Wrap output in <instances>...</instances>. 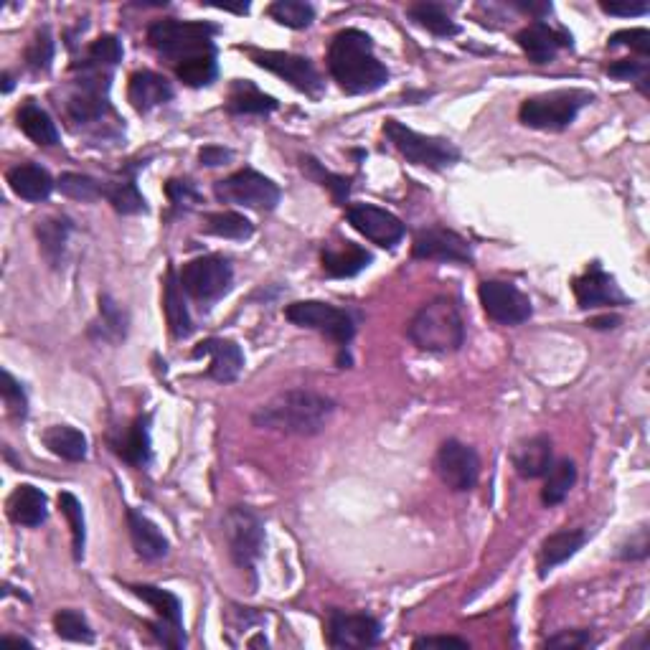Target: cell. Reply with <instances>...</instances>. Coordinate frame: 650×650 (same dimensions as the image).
I'll use <instances>...</instances> for the list:
<instances>
[{
  "instance_id": "obj_52",
  "label": "cell",
  "mask_w": 650,
  "mask_h": 650,
  "mask_svg": "<svg viewBox=\"0 0 650 650\" xmlns=\"http://www.w3.org/2000/svg\"><path fill=\"white\" fill-rule=\"evenodd\" d=\"M607 74L615 79H640V82H648L645 79V74H648V67H645L643 61H635V59H620L615 61V64H610L607 67Z\"/></svg>"
},
{
  "instance_id": "obj_32",
  "label": "cell",
  "mask_w": 650,
  "mask_h": 650,
  "mask_svg": "<svg viewBox=\"0 0 650 650\" xmlns=\"http://www.w3.org/2000/svg\"><path fill=\"white\" fill-rule=\"evenodd\" d=\"M44 445L54 452L56 458H64L69 463H79V460L87 458V437L79 430H74V427H49L44 432Z\"/></svg>"
},
{
  "instance_id": "obj_10",
  "label": "cell",
  "mask_w": 650,
  "mask_h": 650,
  "mask_svg": "<svg viewBox=\"0 0 650 650\" xmlns=\"http://www.w3.org/2000/svg\"><path fill=\"white\" fill-rule=\"evenodd\" d=\"M285 318L290 323L300 325V328H310V331H320L328 338H333L336 343L346 346L351 343L353 333V320L346 310L336 308V305L320 303V300H303V303L287 305Z\"/></svg>"
},
{
  "instance_id": "obj_25",
  "label": "cell",
  "mask_w": 650,
  "mask_h": 650,
  "mask_svg": "<svg viewBox=\"0 0 650 650\" xmlns=\"http://www.w3.org/2000/svg\"><path fill=\"white\" fill-rule=\"evenodd\" d=\"M513 468L521 478H541L551 468V440L534 435L513 450Z\"/></svg>"
},
{
  "instance_id": "obj_7",
  "label": "cell",
  "mask_w": 650,
  "mask_h": 650,
  "mask_svg": "<svg viewBox=\"0 0 650 650\" xmlns=\"http://www.w3.org/2000/svg\"><path fill=\"white\" fill-rule=\"evenodd\" d=\"M224 536L234 564L252 572L265 549V524L249 506H232L224 513Z\"/></svg>"
},
{
  "instance_id": "obj_23",
  "label": "cell",
  "mask_w": 650,
  "mask_h": 650,
  "mask_svg": "<svg viewBox=\"0 0 650 650\" xmlns=\"http://www.w3.org/2000/svg\"><path fill=\"white\" fill-rule=\"evenodd\" d=\"M8 516H11L13 524L36 529L49 516V503L36 485H18L8 498Z\"/></svg>"
},
{
  "instance_id": "obj_28",
  "label": "cell",
  "mask_w": 650,
  "mask_h": 650,
  "mask_svg": "<svg viewBox=\"0 0 650 650\" xmlns=\"http://www.w3.org/2000/svg\"><path fill=\"white\" fill-rule=\"evenodd\" d=\"M226 110L234 112V115H267V112L277 110V100L270 94L259 92L249 79H237L232 84V92H229Z\"/></svg>"
},
{
  "instance_id": "obj_27",
  "label": "cell",
  "mask_w": 650,
  "mask_h": 650,
  "mask_svg": "<svg viewBox=\"0 0 650 650\" xmlns=\"http://www.w3.org/2000/svg\"><path fill=\"white\" fill-rule=\"evenodd\" d=\"M584 541H587V536H584V531H579V529L577 531H559V534L549 536V539L544 541V546H541V554H539L541 577H546L551 569L559 567V564H564L567 559H572L574 554L582 549Z\"/></svg>"
},
{
  "instance_id": "obj_14",
  "label": "cell",
  "mask_w": 650,
  "mask_h": 650,
  "mask_svg": "<svg viewBox=\"0 0 650 650\" xmlns=\"http://www.w3.org/2000/svg\"><path fill=\"white\" fill-rule=\"evenodd\" d=\"M381 623L371 615L361 612L333 610L328 617V645L336 650L371 648L379 643Z\"/></svg>"
},
{
  "instance_id": "obj_43",
  "label": "cell",
  "mask_w": 650,
  "mask_h": 650,
  "mask_svg": "<svg viewBox=\"0 0 650 650\" xmlns=\"http://www.w3.org/2000/svg\"><path fill=\"white\" fill-rule=\"evenodd\" d=\"M97 328H100L105 341H120L127 333L125 310H122L110 295H102L100 298V323H97Z\"/></svg>"
},
{
  "instance_id": "obj_31",
  "label": "cell",
  "mask_w": 650,
  "mask_h": 650,
  "mask_svg": "<svg viewBox=\"0 0 650 650\" xmlns=\"http://www.w3.org/2000/svg\"><path fill=\"white\" fill-rule=\"evenodd\" d=\"M115 450L125 463L130 465H148L150 460V430H148V417H138L133 425L127 427L125 435L120 437V442H115Z\"/></svg>"
},
{
  "instance_id": "obj_4",
  "label": "cell",
  "mask_w": 650,
  "mask_h": 650,
  "mask_svg": "<svg viewBox=\"0 0 650 650\" xmlns=\"http://www.w3.org/2000/svg\"><path fill=\"white\" fill-rule=\"evenodd\" d=\"M216 34V26L209 23H191V21H155L148 28V41L158 54L168 56L178 64L191 56L216 54L211 36Z\"/></svg>"
},
{
  "instance_id": "obj_17",
  "label": "cell",
  "mask_w": 650,
  "mask_h": 650,
  "mask_svg": "<svg viewBox=\"0 0 650 650\" xmlns=\"http://www.w3.org/2000/svg\"><path fill=\"white\" fill-rule=\"evenodd\" d=\"M201 356H211L209 376L221 384L237 381L244 369L242 348H239V343L226 341V338H209V341L199 343L193 348V359H201Z\"/></svg>"
},
{
  "instance_id": "obj_37",
  "label": "cell",
  "mask_w": 650,
  "mask_h": 650,
  "mask_svg": "<svg viewBox=\"0 0 650 650\" xmlns=\"http://www.w3.org/2000/svg\"><path fill=\"white\" fill-rule=\"evenodd\" d=\"M216 54H201V56H191L186 61H178L176 64V74L183 84L188 87H206L216 79Z\"/></svg>"
},
{
  "instance_id": "obj_56",
  "label": "cell",
  "mask_w": 650,
  "mask_h": 650,
  "mask_svg": "<svg viewBox=\"0 0 650 650\" xmlns=\"http://www.w3.org/2000/svg\"><path fill=\"white\" fill-rule=\"evenodd\" d=\"M199 160L201 166H226V160H232V150H224V148H216V145H209V148H204L199 153Z\"/></svg>"
},
{
  "instance_id": "obj_35",
  "label": "cell",
  "mask_w": 650,
  "mask_h": 650,
  "mask_svg": "<svg viewBox=\"0 0 650 650\" xmlns=\"http://www.w3.org/2000/svg\"><path fill=\"white\" fill-rule=\"evenodd\" d=\"M409 18L417 21L419 26L427 28L430 34L435 36H458L460 26L452 21L445 13V8L437 6V3H414V6L407 8Z\"/></svg>"
},
{
  "instance_id": "obj_24",
  "label": "cell",
  "mask_w": 650,
  "mask_h": 650,
  "mask_svg": "<svg viewBox=\"0 0 650 650\" xmlns=\"http://www.w3.org/2000/svg\"><path fill=\"white\" fill-rule=\"evenodd\" d=\"M127 529H130V539H133L138 557L145 562H158L168 554V539L158 531V526L150 521L148 516L138 513L135 508L127 511Z\"/></svg>"
},
{
  "instance_id": "obj_51",
  "label": "cell",
  "mask_w": 650,
  "mask_h": 650,
  "mask_svg": "<svg viewBox=\"0 0 650 650\" xmlns=\"http://www.w3.org/2000/svg\"><path fill=\"white\" fill-rule=\"evenodd\" d=\"M166 193L168 199H171L178 209H191V206H196L201 201L196 188H193L188 181H168Z\"/></svg>"
},
{
  "instance_id": "obj_57",
  "label": "cell",
  "mask_w": 650,
  "mask_h": 650,
  "mask_svg": "<svg viewBox=\"0 0 650 650\" xmlns=\"http://www.w3.org/2000/svg\"><path fill=\"white\" fill-rule=\"evenodd\" d=\"M617 323H620V318H615V315H605V318H595L590 320L587 325H592V328H617Z\"/></svg>"
},
{
  "instance_id": "obj_16",
  "label": "cell",
  "mask_w": 650,
  "mask_h": 650,
  "mask_svg": "<svg viewBox=\"0 0 650 650\" xmlns=\"http://www.w3.org/2000/svg\"><path fill=\"white\" fill-rule=\"evenodd\" d=\"M412 254L417 259H437V262H460V265L473 262L470 244L460 234L442 229V226L419 232L412 244Z\"/></svg>"
},
{
  "instance_id": "obj_45",
  "label": "cell",
  "mask_w": 650,
  "mask_h": 650,
  "mask_svg": "<svg viewBox=\"0 0 650 650\" xmlns=\"http://www.w3.org/2000/svg\"><path fill=\"white\" fill-rule=\"evenodd\" d=\"M120 59H122L120 39H117V36H102V39H97L92 46H89L87 64H84V67L89 69L115 67V64H120Z\"/></svg>"
},
{
  "instance_id": "obj_29",
  "label": "cell",
  "mask_w": 650,
  "mask_h": 650,
  "mask_svg": "<svg viewBox=\"0 0 650 650\" xmlns=\"http://www.w3.org/2000/svg\"><path fill=\"white\" fill-rule=\"evenodd\" d=\"M18 125H21L23 133L34 140L36 145L51 148V145L59 143V130H56L54 120H51L49 112L41 110L34 100H28L26 105L18 110Z\"/></svg>"
},
{
  "instance_id": "obj_2",
  "label": "cell",
  "mask_w": 650,
  "mask_h": 650,
  "mask_svg": "<svg viewBox=\"0 0 650 650\" xmlns=\"http://www.w3.org/2000/svg\"><path fill=\"white\" fill-rule=\"evenodd\" d=\"M333 399L323 397L310 389H290L277 394L254 412V425L267 430L285 432V435H318L333 414Z\"/></svg>"
},
{
  "instance_id": "obj_47",
  "label": "cell",
  "mask_w": 650,
  "mask_h": 650,
  "mask_svg": "<svg viewBox=\"0 0 650 650\" xmlns=\"http://www.w3.org/2000/svg\"><path fill=\"white\" fill-rule=\"evenodd\" d=\"M0 392H3V402H6V409L11 417L16 419L26 417L28 414L26 392H23L21 384H18L8 371H3V376H0Z\"/></svg>"
},
{
  "instance_id": "obj_21",
  "label": "cell",
  "mask_w": 650,
  "mask_h": 650,
  "mask_svg": "<svg viewBox=\"0 0 650 650\" xmlns=\"http://www.w3.org/2000/svg\"><path fill=\"white\" fill-rule=\"evenodd\" d=\"M127 100L138 112H150L173 100V87L155 72H135L127 84Z\"/></svg>"
},
{
  "instance_id": "obj_30",
  "label": "cell",
  "mask_w": 650,
  "mask_h": 650,
  "mask_svg": "<svg viewBox=\"0 0 650 650\" xmlns=\"http://www.w3.org/2000/svg\"><path fill=\"white\" fill-rule=\"evenodd\" d=\"M163 310H166L168 325L176 338H186L193 331L191 315H188L186 303H183V287L176 272H168L166 277V292H163Z\"/></svg>"
},
{
  "instance_id": "obj_19",
  "label": "cell",
  "mask_w": 650,
  "mask_h": 650,
  "mask_svg": "<svg viewBox=\"0 0 650 650\" xmlns=\"http://www.w3.org/2000/svg\"><path fill=\"white\" fill-rule=\"evenodd\" d=\"M516 41L534 64H549L559 49L572 46V39L564 31H557V28H551L544 21H536L531 26H526L524 31H518Z\"/></svg>"
},
{
  "instance_id": "obj_46",
  "label": "cell",
  "mask_w": 650,
  "mask_h": 650,
  "mask_svg": "<svg viewBox=\"0 0 650 650\" xmlns=\"http://www.w3.org/2000/svg\"><path fill=\"white\" fill-rule=\"evenodd\" d=\"M51 59H54V39H51L49 28H41V31H36L31 44H28L26 64L34 72H46L51 67Z\"/></svg>"
},
{
  "instance_id": "obj_54",
  "label": "cell",
  "mask_w": 650,
  "mask_h": 650,
  "mask_svg": "<svg viewBox=\"0 0 650 650\" xmlns=\"http://www.w3.org/2000/svg\"><path fill=\"white\" fill-rule=\"evenodd\" d=\"M645 557H648V529H640L638 536H633L630 544L623 546L620 559H630V562H635V559H645Z\"/></svg>"
},
{
  "instance_id": "obj_44",
  "label": "cell",
  "mask_w": 650,
  "mask_h": 650,
  "mask_svg": "<svg viewBox=\"0 0 650 650\" xmlns=\"http://www.w3.org/2000/svg\"><path fill=\"white\" fill-rule=\"evenodd\" d=\"M54 628H56V635H59V638L72 640V643H92L94 640L92 628H89V623L84 620L82 612H77V610L56 612Z\"/></svg>"
},
{
  "instance_id": "obj_15",
  "label": "cell",
  "mask_w": 650,
  "mask_h": 650,
  "mask_svg": "<svg viewBox=\"0 0 650 650\" xmlns=\"http://www.w3.org/2000/svg\"><path fill=\"white\" fill-rule=\"evenodd\" d=\"M348 224L356 229L359 234H364L366 239H371L374 244L384 249H394L404 237V224L389 211L379 209V206L371 204H359L351 206L346 211Z\"/></svg>"
},
{
  "instance_id": "obj_9",
  "label": "cell",
  "mask_w": 650,
  "mask_h": 650,
  "mask_svg": "<svg viewBox=\"0 0 650 650\" xmlns=\"http://www.w3.org/2000/svg\"><path fill=\"white\" fill-rule=\"evenodd\" d=\"M178 280H181L183 292H188L193 300L211 303L232 287L234 270L229 259L224 257H199L183 265Z\"/></svg>"
},
{
  "instance_id": "obj_39",
  "label": "cell",
  "mask_w": 650,
  "mask_h": 650,
  "mask_svg": "<svg viewBox=\"0 0 650 650\" xmlns=\"http://www.w3.org/2000/svg\"><path fill=\"white\" fill-rule=\"evenodd\" d=\"M267 13L280 26L287 28H308L315 21V8L310 3H303V0H277L267 8Z\"/></svg>"
},
{
  "instance_id": "obj_18",
  "label": "cell",
  "mask_w": 650,
  "mask_h": 650,
  "mask_svg": "<svg viewBox=\"0 0 650 650\" xmlns=\"http://www.w3.org/2000/svg\"><path fill=\"white\" fill-rule=\"evenodd\" d=\"M574 295H577L579 308L584 310L600 308V305L625 303V295L620 292V287L615 285V280L597 265H592L582 277L574 280Z\"/></svg>"
},
{
  "instance_id": "obj_12",
  "label": "cell",
  "mask_w": 650,
  "mask_h": 650,
  "mask_svg": "<svg viewBox=\"0 0 650 650\" xmlns=\"http://www.w3.org/2000/svg\"><path fill=\"white\" fill-rule=\"evenodd\" d=\"M249 56H252V61L257 64V67L277 74V77H282L295 89L310 94V97H318V94L323 92V79H320L318 69L313 67V61L305 59V56L285 54V51H254V49H249Z\"/></svg>"
},
{
  "instance_id": "obj_55",
  "label": "cell",
  "mask_w": 650,
  "mask_h": 650,
  "mask_svg": "<svg viewBox=\"0 0 650 650\" xmlns=\"http://www.w3.org/2000/svg\"><path fill=\"white\" fill-rule=\"evenodd\" d=\"M600 8L610 16H643V13H648V3H600Z\"/></svg>"
},
{
  "instance_id": "obj_11",
  "label": "cell",
  "mask_w": 650,
  "mask_h": 650,
  "mask_svg": "<svg viewBox=\"0 0 650 650\" xmlns=\"http://www.w3.org/2000/svg\"><path fill=\"white\" fill-rule=\"evenodd\" d=\"M435 473L450 491H470V488H475L480 475L478 452L458 440L442 442L435 455Z\"/></svg>"
},
{
  "instance_id": "obj_48",
  "label": "cell",
  "mask_w": 650,
  "mask_h": 650,
  "mask_svg": "<svg viewBox=\"0 0 650 650\" xmlns=\"http://www.w3.org/2000/svg\"><path fill=\"white\" fill-rule=\"evenodd\" d=\"M308 168L310 176H315L320 181V186H328L333 191V199L336 201H343L348 196V191H351V183L346 181V178L341 176H333V173L323 171V166H320L318 160L313 158H303V171Z\"/></svg>"
},
{
  "instance_id": "obj_33",
  "label": "cell",
  "mask_w": 650,
  "mask_h": 650,
  "mask_svg": "<svg viewBox=\"0 0 650 650\" xmlns=\"http://www.w3.org/2000/svg\"><path fill=\"white\" fill-rule=\"evenodd\" d=\"M574 483H577V465L572 460H559L557 465L551 463V468L546 470L544 488H541V501L546 506H559L569 496Z\"/></svg>"
},
{
  "instance_id": "obj_36",
  "label": "cell",
  "mask_w": 650,
  "mask_h": 650,
  "mask_svg": "<svg viewBox=\"0 0 650 650\" xmlns=\"http://www.w3.org/2000/svg\"><path fill=\"white\" fill-rule=\"evenodd\" d=\"M69 232H72V221L64 219V216H51V219L39 221V226H36L41 249L51 262H59V257L64 254Z\"/></svg>"
},
{
  "instance_id": "obj_40",
  "label": "cell",
  "mask_w": 650,
  "mask_h": 650,
  "mask_svg": "<svg viewBox=\"0 0 650 650\" xmlns=\"http://www.w3.org/2000/svg\"><path fill=\"white\" fill-rule=\"evenodd\" d=\"M105 199L110 201V204L115 206V211H120V214H143V211H148L138 186L130 181L105 183Z\"/></svg>"
},
{
  "instance_id": "obj_6",
  "label": "cell",
  "mask_w": 650,
  "mask_h": 650,
  "mask_svg": "<svg viewBox=\"0 0 650 650\" xmlns=\"http://www.w3.org/2000/svg\"><path fill=\"white\" fill-rule=\"evenodd\" d=\"M384 135L389 143L409 160L414 166H425L432 171L455 166L460 160V150L445 138H430V135L414 133L412 127L402 125L399 120L384 122Z\"/></svg>"
},
{
  "instance_id": "obj_1",
  "label": "cell",
  "mask_w": 650,
  "mask_h": 650,
  "mask_svg": "<svg viewBox=\"0 0 650 650\" xmlns=\"http://www.w3.org/2000/svg\"><path fill=\"white\" fill-rule=\"evenodd\" d=\"M328 69L348 94H371L389 79L386 67L374 56V41L359 28H346L333 36Z\"/></svg>"
},
{
  "instance_id": "obj_26",
  "label": "cell",
  "mask_w": 650,
  "mask_h": 650,
  "mask_svg": "<svg viewBox=\"0 0 650 650\" xmlns=\"http://www.w3.org/2000/svg\"><path fill=\"white\" fill-rule=\"evenodd\" d=\"M371 265V254L353 242L323 249V270L331 277H353Z\"/></svg>"
},
{
  "instance_id": "obj_20",
  "label": "cell",
  "mask_w": 650,
  "mask_h": 650,
  "mask_svg": "<svg viewBox=\"0 0 650 650\" xmlns=\"http://www.w3.org/2000/svg\"><path fill=\"white\" fill-rule=\"evenodd\" d=\"M107 112V84H102L100 74L82 77L77 92L69 97L67 115L74 122H94Z\"/></svg>"
},
{
  "instance_id": "obj_5",
  "label": "cell",
  "mask_w": 650,
  "mask_h": 650,
  "mask_svg": "<svg viewBox=\"0 0 650 650\" xmlns=\"http://www.w3.org/2000/svg\"><path fill=\"white\" fill-rule=\"evenodd\" d=\"M590 100V94L582 92V89H559V92L539 94V97H531L521 105L518 120L526 127H534V130L559 133V130H567L572 125L577 112Z\"/></svg>"
},
{
  "instance_id": "obj_50",
  "label": "cell",
  "mask_w": 650,
  "mask_h": 650,
  "mask_svg": "<svg viewBox=\"0 0 650 650\" xmlns=\"http://www.w3.org/2000/svg\"><path fill=\"white\" fill-rule=\"evenodd\" d=\"M610 46H630L640 56H648L650 51V31L648 28H630V31H617L610 39Z\"/></svg>"
},
{
  "instance_id": "obj_34",
  "label": "cell",
  "mask_w": 650,
  "mask_h": 650,
  "mask_svg": "<svg viewBox=\"0 0 650 650\" xmlns=\"http://www.w3.org/2000/svg\"><path fill=\"white\" fill-rule=\"evenodd\" d=\"M135 595L143 602H148L155 612L160 615V620L168 625H176V628H183L181 623V602L173 592L160 590V587H153V584H135L133 587Z\"/></svg>"
},
{
  "instance_id": "obj_8",
  "label": "cell",
  "mask_w": 650,
  "mask_h": 650,
  "mask_svg": "<svg viewBox=\"0 0 650 650\" xmlns=\"http://www.w3.org/2000/svg\"><path fill=\"white\" fill-rule=\"evenodd\" d=\"M214 193L216 199L224 201V204L244 206V209L254 211H272L280 204L277 183H272L270 178L252 171V168H242L224 181H216Z\"/></svg>"
},
{
  "instance_id": "obj_49",
  "label": "cell",
  "mask_w": 650,
  "mask_h": 650,
  "mask_svg": "<svg viewBox=\"0 0 650 650\" xmlns=\"http://www.w3.org/2000/svg\"><path fill=\"white\" fill-rule=\"evenodd\" d=\"M590 645H595V638H592L590 630H564V633L546 640V648H562V650H579V648H590Z\"/></svg>"
},
{
  "instance_id": "obj_38",
  "label": "cell",
  "mask_w": 650,
  "mask_h": 650,
  "mask_svg": "<svg viewBox=\"0 0 650 650\" xmlns=\"http://www.w3.org/2000/svg\"><path fill=\"white\" fill-rule=\"evenodd\" d=\"M206 232L224 239H247L252 237L254 226L247 216L237 214V211H221V214H211L206 219Z\"/></svg>"
},
{
  "instance_id": "obj_53",
  "label": "cell",
  "mask_w": 650,
  "mask_h": 650,
  "mask_svg": "<svg viewBox=\"0 0 650 650\" xmlns=\"http://www.w3.org/2000/svg\"><path fill=\"white\" fill-rule=\"evenodd\" d=\"M414 648H470L468 640L455 638V635H427V638L414 640Z\"/></svg>"
},
{
  "instance_id": "obj_42",
  "label": "cell",
  "mask_w": 650,
  "mask_h": 650,
  "mask_svg": "<svg viewBox=\"0 0 650 650\" xmlns=\"http://www.w3.org/2000/svg\"><path fill=\"white\" fill-rule=\"evenodd\" d=\"M61 513L67 516L69 529H72V544H74V559L82 562L84 557V541H87V529H84V511L82 503L77 501V496L72 493H61L59 496Z\"/></svg>"
},
{
  "instance_id": "obj_3",
  "label": "cell",
  "mask_w": 650,
  "mask_h": 650,
  "mask_svg": "<svg viewBox=\"0 0 650 650\" xmlns=\"http://www.w3.org/2000/svg\"><path fill=\"white\" fill-rule=\"evenodd\" d=\"M407 333L422 351L447 353L463 346L465 323L458 305L447 298H435L417 310Z\"/></svg>"
},
{
  "instance_id": "obj_58",
  "label": "cell",
  "mask_w": 650,
  "mask_h": 650,
  "mask_svg": "<svg viewBox=\"0 0 650 650\" xmlns=\"http://www.w3.org/2000/svg\"><path fill=\"white\" fill-rule=\"evenodd\" d=\"M3 643H13V645H26V648H31V643H28V640H23V638H11V635H6V638H3Z\"/></svg>"
},
{
  "instance_id": "obj_13",
  "label": "cell",
  "mask_w": 650,
  "mask_h": 650,
  "mask_svg": "<svg viewBox=\"0 0 650 650\" xmlns=\"http://www.w3.org/2000/svg\"><path fill=\"white\" fill-rule=\"evenodd\" d=\"M485 315L501 325H518L531 318V300L511 282L485 280L478 287Z\"/></svg>"
},
{
  "instance_id": "obj_22",
  "label": "cell",
  "mask_w": 650,
  "mask_h": 650,
  "mask_svg": "<svg viewBox=\"0 0 650 650\" xmlns=\"http://www.w3.org/2000/svg\"><path fill=\"white\" fill-rule=\"evenodd\" d=\"M8 186H11V191L16 193L18 199L41 204L54 191V178L49 176L46 168L36 166V163H21V166L8 171Z\"/></svg>"
},
{
  "instance_id": "obj_41",
  "label": "cell",
  "mask_w": 650,
  "mask_h": 650,
  "mask_svg": "<svg viewBox=\"0 0 650 650\" xmlns=\"http://www.w3.org/2000/svg\"><path fill=\"white\" fill-rule=\"evenodd\" d=\"M59 191L74 201L105 199V183L82 176V173H64L59 178Z\"/></svg>"
}]
</instances>
